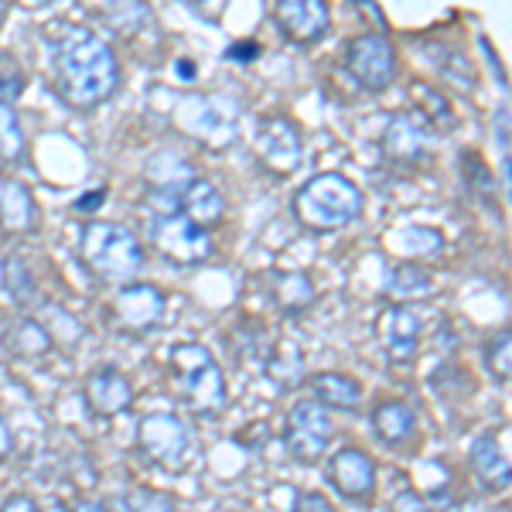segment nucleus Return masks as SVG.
I'll return each instance as SVG.
<instances>
[{
	"label": "nucleus",
	"mask_w": 512,
	"mask_h": 512,
	"mask_svg": "<svg viewBox=\"0 0 512 512\" xmlns=\"http://www.w3.org/2000/svg\"><path fill=\"white\" fill-rule=\"evenodd\" d=\"M24 93V69L11 52H0V106H14Z\"/></svg>",
	"instance_id": "29"
},
{
	"label": "nucleus",
	"mask_w": 512,
	"mask_h": 512,
	"mask_svg": "<svg viewBox=\"0 0 512 512\" xmlns=\"http://www.w3.org/2000/svg\"><path fill=\"white\" fill-rule=\"evenodd\" d=\"M267 373L274 383L291 390L297 379H301V349H297L294 342H280L274 349V359L267 362Z\"/></svg>",
	"instance_id": "25"
},
{
	"label": "nucleus",
	"mask_w": 512,
	"mask_h": 512,
	"mask_svg": "<svg viewBox=\"0 0 512 512\" xmlns=\"http://www.w3.org/2000/svg\"><path fill=\"white\" fill-rule=\"evenodd\" d=\"M345 72L369 93H383L396 76V52L390 38L359 35L345 48Z\"/></svg>",
	"instance_id": "7"
},
{
	"label": "nucleus",
	"mask_w": 512,
	"mask_h": 512,
	"mask_svg": "<svg viewBox=\"0 0 512 512\" xmlns=\"http://www.w3.org/2000/svg\"><path fill=\"white\" fill-rule=\"evenodd\" d=\"M373 431L379 434V441H383V444L400 448V444H407L410 437H414L417 417H414V410H410L407 403L386 400V403H379V407L373 410Z\"/></svg>",
	"instance_id": "21"
},
{
	"label": "nucleus",
	"mask_w": 512,
	"mask_h": 512,
	"mask_svg": "<svg viewBox=\"0 0 512 512\" xmlns=\"http://www.w3.org/2000/svg\"><path fill=\"white\" fill-rule=\"evenodd\" d=\"M431 134H427L420 123L410 117V113H400V117L390 120V127H386L383 134V151L386 158L396 161V164H417L427 158V147H431V140H427Z\"/></svg>",
	"instance_id": "17"
},
{
	"label": "nucleus",
	"mask_w": 512,
	"mask_h": 512,
	"mask_svg": "<svg viewBox=\"0 0 512 512\" xmlns=\"http://www.w3.org/2000/svg\"><path fill=\"white\" fill-rule=\"evenodd\" d=\"M291 512H335V509H332V502H328L325 495H318V492H301V495L294 499Z\"/></svg>",
	"instance_id": "34"
},
{
	"label": "nucleus",
	"mask_w": 512,
	"mask_h": 512,
	"mask_svg": "<svg viewBox=\"0 0 512 512\" xmlns=\"http://www.w3.org/2000/svg\"><path fill=\"white\" fill-rule=\"evenodd\" d=\"M468 461H472V472L478 482L489 492H506L509 489V458L499 451V441H495L492 431L478 434L472 451H468Z\"/></svg>",
	"instance_id": "18"
},
{
	"label": "nucleus",
	"mask_w": 512,
	"mask_h": 512,
	"mask_svg": "<svg viewBox=\"0 0 512 512\" xmlns=\"http://www.w3.org/2000/svg\"><path fill=\"white\" fill-rule=\"evenodd\" d=\"M4 287L11 291L14 301H28L35 294V277H31V270L24 267V260H18V256H7L4 260Z\"/></svg>",
	"instance_id": "31"
},
{
	"label": "nucleus",
	"mask_w": 512,
	"mask_h": 512,
	"mask_svg": "<svg viewBox=\"0 0 512 512\" xmlns=\"http://www.w3.org/2000/svg\"><path fill=\"white\" fill-rule=\"evenodd\" d=\"M52 86L72 110H96L120 86L117 52L93 31L65 28L52 48Z\"/></svg>",
	"instance_id": "1"
},
{
	"label": "nucleus",
	"mask_w": 512,
	"mask_h": 512,
	"mask_svg": "<svg viewBox=\"0 0 512 512\" xmlns=\"http://www.w3.org/2000/svg\"><path fill=\"white\" fill-rule=\"evenodd\" d=\"M362 209H366L362 188L352 178L338 175V171L311 178L294 195L297 222L304 229H315V233H335V229L349 226V222L362 216Z\"/></svg>",
	"instance_id": "2"
},
{
	"label": "nucleus",
	"mask_w": 512,
	"mask_h": 512,
	"mask_svg": "<svg viewBox=\"0 0 512 512\" xmlns=\"http://www.w3.org/2000/svg\"><path fill=\"white\" fill-rule=\"evenodd\" d=\"M14 448V434H11V427H7V420H0V461L11 454Z\"/></svg>",
	"instance_id": "39"
},
{
	"label": "nucleus",
	"mask_w": 512,
	"mask_h": 512,
	"mask_svg": "<svg viewBox=\"0 0 512 512\" xmlns=\"http://www.w3.org/2000/svg\"><path fill=\"white\" fill-rule=\"evenodd\" d=\"M274 301L284 315H301L315 304V284L304 274H274Z\"/></svg>",
	"instance_id": "24"
},
{
	"label": "nucleus",
	"mask_w": 512,
	"mask_h": 512,
	"mask_svg": "<svg viewBox=\"0 0 512 512\" xmlns=\"http://www.w3.org/2000/svg\"><path fill=\"white\" fill-rule=\"evenodd\" d=\"M410 99H414L417 110L410 113L420 127L431 134V130H454L458 127V113H454L451 99L441 93V89L427 86V82H414L410 86Z\"/></svg>",
	"instance_id": "20"
},
{
	"label": "nucleus",
	"mask_w": 512,
	"mask_h": 512,
	"mask_svg": "<svg viewBox=\"0 0 512 512\" xmlns=\"http://www.w3.org/2000/svg\"><path fill=\"white\" fill-rule=\"evenodd\" d=\"M192 72H195V69H192L188 62H178V76H181V79H192Z\"/></svg>",
	"instance_id": "42"
},
{
	"label": "nucleus",
	"mask_w": 512,
	"mask_h": 512,
	"mask_svg": "<svg viewBox=\"0 0 512 512\" xmlns=\"http://www.w3.org/2000/svg\"><path fill=\"white\" fill-rule=\"evenodd\" d=\"M123 509L127 512H171V502L158 492H134V495H127Z\"/></svg>",
	"instance_id": "33"
},
{
	"label": "nucleus",
	"mask_w": 512,
	"mask_h": 512,
	"mask_svg": "<svg viewBox=\"0 0 512 512\" xmlns=\"http://www.w3.org/2000/svg\"><path fill=\"white\" fill-rule=\"evenodd\" d=\"M253 147L256 158L267 164L274 175H291V171L301 164V130L291 117H263L256 123L253 134Z\"/></svg>",
	"instance_id": "10"
},
{
	"label": "nucleus",
	"mask_w": 512,
	"mask_h": 512,
	"mask_svg": "<svg viewBox=\"0 0 512 512\" xmlns=\"http://www.w3.org/2000/svg\"><path fill=\"white\" fill-rule=\"evenodd\" d=\"M103 188H93V192H86V198H79L76 202V209L79 212H86V209H96V205H103Z\"/></svg>",
	"instance_id": "38"
},
{
	"label": "nucleus",
	"mask_w": 512,
	"mask_h": 512,
	"mask_svg": "<svg viewBox=\"0 0 512 512\" xmlns=\"http://www.w3.org/2000/svg\"><path fill=\"white\" fill-rule=\"evenodd\" d=\"M390 512H434V509H431V502H424L417 492H400L393 499Z\"/></svg>",
	"instance_id": "35"
},
{
	"label": "nucleus",
	"mask_w": 512,
	"mask_h": 512,
	"mask_svg": "<svg viewBox=\"0 0 512 512\" xmlns=\"http://www.w3.org/2000/svg\"><path fill=\"white\" fill-rule=\"evenodd\" d=\"M420 318L410 308H383L376 318V335L393 362H410L420 345Z\"/></svg>",
	"instance_id": "13"
},
{
	"label": "nucleus",
	"mask_w": 512,
	"mask_h": 512,
	"mask_svg": "<svg viewBox=\"0 0 512 512\" xmlns=\"http://www.w3.org/2000/svg\"><path fill=\"white\" fill-rule=\"evenodd\" d=\"M434 55H441V59H437V69L444 72V79H451L458 89H465V93H472V89H475V72H472V62H468L461 52H451V48H434Z\"/></svg>",
	"instance_id": "28"
},
{
	"label": "nucleus",
	"mask_w": 512,
	"mask_h": 512,
	"mask_svg": "<svg viewBox=\"0 0 512 512\" xmlns=\"http://www.w3.org/2000/svg\"><path fill=\"white\" fill-rule=\"evenodd\" d=\"M0 512H41V509L31 495H11V499L0 506Z\"/></svg>",
	"instance_id": "37"
},
{
	"label": "nucleus",
	"mask_w": 512,
	"mask_h": 512,
	"mask_svg": "<svg viewBox=\"0 0 512 512\" xmlns=\"http://www.w3.org/2000/svg\"><path fill=\"white\" fill-rule=\"evenodd\" d=\"M311 396L321 407H335V410H352L359 407L362 400V386L355 383L352 376H342V373H318L311 376Z\"/></svg>",
	"instance_id": "22"
},
{
	"label": "nucleus",
	"mask_w": 512,
	"mask_h": 512,
	"mask_svg": "<svg viewBox=\"0 0 512 512\" xmlns=\"http://www.w3.org/2000/svg\"><path fill=\"white\" fill-rule=\"evenodd\" d=\"M274 21L294 45H315L328 31V4L321 0H280Z\"/></svg>",
	"instance_id": "12"
},
{
	"label": "nucleus",
	"mask_w": 512,
	"mask_h": 512,
	"mask_svg": "<svg viewBox=\"0 0 512 512\" xmlns=\"http://www.w3.org/2000/svg\"><path fill=\"white\" fill-rule=\"evenodd\" d=\"M328 482L352 502H369L376 492V461L359 448H342L328 461Z\"/></svg>",
	"instance_id": "11"
},
{
	"label": "nucleus",
	"mask_w": 512,
	"mask_h": 512,
	"mask_svg": "<svg viewBox=\"0 0 512 512\" xmlns=\"http://www.w3.org/2000/svg\"><path fill=\"white\" fill-rule=\"evenodd\" d=\"M164 318V294L154 284H130L110 301L106 321L120 335H144Z\"/></svg>",
	"instance_id": "9"
},
{
	"label": "nucleus",
	"mask_w": 512,
	"mask_h": 512,
	"mask_svg": "<svg viewBox=\"0 0 512 512\" xmlns=\"http://www.w3.org/2000/svg\"><path fill=\"white\" fill-rule=\"evenodd\" d=\"M386 287H390V294L396 297H417V294L431 291V277H427L417 263H396Z\"/></svg>",
	"instance_id": "26"
},
{
	"label": "nucleus",
	"mask_w": 512,
	"mask_h": 512,
	"mask_svg": "<svg viewBox=\"0 0 512 512\" xmlns=\"http://www.w3.org/2000/svg\"><path fill=\"white\" fill-rule=\"evenodd\" d=\"M24 130L14 106H0V161H18L24 154Z\"/></svg>",
	"instance_id": "27"
},
{
	"label": "nucleus",
	"mask_w": 512,
	"mask_h": 512,
	"mask_svg": "<svg viewBox=\"0 0 512 512\" xmlns=\"http://www.w3.org/2000/svg\"><path fill=\"white\" fill-rule=\"evenodd\" d=\"M482 48H485V55H489V65H492L495 79H499V86L506 89V72H502V65H499V59H495V55H492V45H489V41H485V38H482Z\"/></svg>",
	"instance_id": "40"
},
{
	"label": "nucleus",
	"mask_w": 512,
	"mask_h": 512,
	"mask_svg": "<svg viewBox=\"0 0 512 512\" xmlns=\"http://www.w3.org/2000/svg\"><path fill=\"white\" fill-rule=\"evenodd\" d=\"M495 147L502 151V188L509 192V110L495 113Z\"/></svg>",
	"instance_id": "32"
},
{
	"label": "nucleus",
	"mask_w": 512,
	"mask_h": 512,
	"mask_svg": "<svg viewBox=\"0 0 512 512\" xmlns=\"http://www.w3.org/2000/svg\"><path fill=\"white\" fill-rule=\"evenodd\" d=\"M216 99H188L181 106L178 120L188 134L209 140V144H229L236 137V113H222V99H219V110H212Z\"/></svg>",
	"instance_id": "15"
},
{
	"label": "nucleus",
	"mask_w": 512,
	"mask_h": 512,
	"mask_svg": "<svg viewBox=\"0 0 512 512\" xmlns=\"http://www.w3.org/2000/svg\"><path fill=\"white\" fill-rule=\"evenodd\" d=\"M4 345H7V352L18 355V359L35 362L52 352V335H48L35 318H24L4 335Z\"/></svg>",
	"instance_id": "23"
},
{
	"label": "nucleus",
	"mask_w": 512,
	"mask_h": 512,
	"mask_svg": "<svg viewBox=\"0 0 512 512\" xmlns=\"http://www.w3.org/2000/svg\"><path fill=\"white\" fill-rule=\"evenodd\" d=\"M509 355H512V335L509 332L492 335L489 345H485V366H489V373L499 383H509Z\"/></svg>",
	"instance_id": "30"
},
{
	"label": "nucleus",
	"mask_w": 512,
	"mask_h": 512,
	"mask_svg": "<svg viewBox=\"0 0 512 512\" xmlns=\"http://www.w3.org/2000/svg\"><path fill=\"white\" fill-rule=\"evenodd\" d=\"M137 444L140 454L164 472H181L192 454V434L175 414H147L137 424Z\"/></svg>",
	"instance_id": "5"
},
{
	"label": "nucleus",
	"mask_w": 512,
	"mask_h": 512,
	"mask_svg": "<svg viewBox=\"0 0 512 512\" xmlns=\"http://www.w3.org/2000/svg\"><path fill=\"white\" fill-rule=\"evenodd\" d=\"M76 512H110L106 506H99V502H79Z\"/></svg>",
	"instance_id": "41"
},
{
	"label": "nucleus",
	"mask_w": 512,
	"mask_h": 512,
	"mask_svg": "<svg viewBox=\"0 0 512 512\" xmlns=\"http://www.w3.org/2000/svg\"><path fill=\"white\" fill-rule=\"evenodd\" d=\"M4 18H7V4L0 0V24H4Z\"/></svg>",
	"instance_id": "43"
},
{
	"label": "nucleus",
	"mask_w": 512,
	"mask_h": 512,
	"mask_svg": "<svg viewBox=\"0 0 512 512\" xmlns=\"http://www.w3.org/2000/svg\"><path fill=\"white\" fill-rule=\"evenodd\" d=\"M79 253L89 274L106 284H130L144 270V246L117 222H86L79 236Z\"/></svg>",
	"instance_id": "3"
},
{
	"label": "nucleus",
	"mask_w": 512,
	"mask_h": 512,
	"mask_svg": "<svg viewBox=\"0 0 512 512\" xmlns=\"http://www.w3.org/2000/svg\"><path fill=\"white\" fill-rule=\"evenodd\" d=\"M151 239L171 263H181V267H195V263H205L212 256V236L198 229L195 222H188L181 212L154 216Z\"/></svg>",
	"instance_id": "8"
},
{
	"label": "nucleus",
	"mask_w": 512,
	"mask_h": 512,
	"mask_svg": "<svg viewBox=\"0 0 512 512\" xmlns=\"http://www.w3.org/2000/svg\"><path fill=\"white\" fill-rule=\"evenodd\" d=\"M256 55H260V45H256V41H236V45L226 48V59L229 62H239V65L253 62Z\"/></svg>",
	"instance_id": "36"
},
{
	"label": "nucleus",
	"mask_w": 512,
	"mask_h": 512,
	"mask_svg": "<svg viewBox=\"0 0 512 512\" xmlns=\"http://www.w3.org/2000/svg\"><path fill=\"white\" fill-rule=\"evenodd\" d=\"M284 444L301 465H315L332 444V417L315 400H301L291 407L284 427Z\"/></svg>",
	"instance_id": "6"
},
{
	"label": "nucleus",
	"mask_w": 512,
	"mask_h": 512,
	"mask_svg": "<svg viewBox=\"0 0 512 512\" xmlns=\"http://www.w3.org/2000/svg\"><path fill=\"white\" fill-rule=\"evenodd\" d=\"M86 403L96 417H117L134 403V386L120 369L103 366L86 379Z\"/></svg>",
	"instance_id": "14"
},
{
	"label": "nucleus",
	"mask_w": 512,
	"mask_h": 512,
	"mask_svg": "<svg viewBox=\"0 0 512 512\" xmlns=\"http://www.w3.org/2000/svg\"><path fill=\"white\" fill-rule=\"evenodd\" d=\"M175 390L198 417H216L226 410V376L212 352L198 342H181L168 352Z\"/></svg>",
	"instance_id": "4"
},
{
	"label": "nucleus",
	"mask_w": 512,
	"mask_h": 512,
	"mask_svg": "<svg viewBox=\"0 0 512 512\" xmlns=\"http://www.w3.org/2000/svg\"><path fill=\"white\" fill-rule=\"evenodd\" d=\"M38 219L35 198L14 178L0 175V229L4 233H28Z\"/></svg>",
	"instance_id": "19"
},
{
	"label": "nucleus",
	"mask_w": 512,
	"mask_h": 512,
	"mask_svg": "<svg viewBox=\"0 0 512 512\" xmlns=\"http://www.w3.org/2000/svg\"><path fill=\"white\" fill-rule=\"evenodd\" d=\"M178 212L185 216L188 222H195L198 229L209 233L212 226L222 222V212H226V202H222L219 188L205 178H188L181 185V195H178Z\"/></svg>",
	"instance_id": "16"
}]
</instances>
